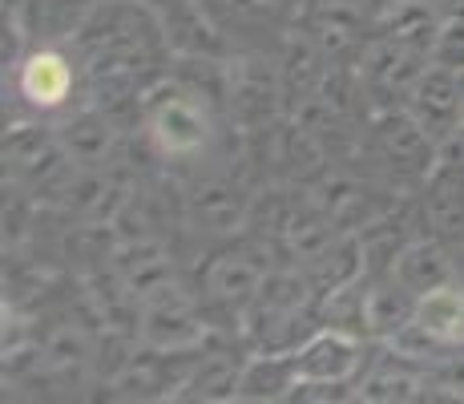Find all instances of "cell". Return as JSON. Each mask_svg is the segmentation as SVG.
<instances>
[{
	"mask_svg": "<svg viewBox=\"0 0 464 404\" xmlns=\"http://www.w3.org/2000/svg\"><path fill=\"white\" fill-rule=\"evenodd\" d=\"M73 94V69L65 53L41 49L21 65V97L33 110H61Z\"/></svg>",
	"mask_w": 464,
	"mask_h": 404,
	"instance_id": "1",
	"label": "cell"
},
{
	"mask_svg": "<svg viewBox=\"0 0 464 404\" xmlns=\"http://www.w3.org/2000/svg\"><path fill=\"white\" fill-rule=\"evenodd\" d=\"M416 323L444 344H464V291L460 287H432L416 303Z\"/></svg>",
	"mask_w": 464,
	"mask_h": 404,
	"instance_id": "2",
	"label": "cell"
},
{
	"mask_svg": "<svg viewBox=\"0 0 464 404\" xmlns=\"http://www.w3.org/2000/svg\"><path fill=\"white\" fill-rule=\"evenodd\" d=\"M154 138L169 154H194V150L207 142V122H202V113L194 110V105L169 102L154 118Z\"/></svg>",
	"mask_w": 464,
	"mask_h": 404,
	"instance_id": "3",
	"label": "cell"
},
{
	"mask_svg": "<svg viewBox=\"0 0 464 404\" xmlns=\"http://www.w3.org/2000/svg\"><path fill=\"white\" fill-rule=\"evenodd\" d=\"M355 348L347 344V340H339V336H319L315 344L307 348V352L299 356L295 364V372H303V376H311V380H332V376H343L347 368H352V360H355Z\"/></svg>",
	"mask_w": 464,
	"mask_h": 404,
	"instance_id": "4",
	"label": "cell"
}]
</instances>
